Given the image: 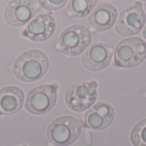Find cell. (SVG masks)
<instances>
[{"mask_svg": "<svg viewBox=\"0 0 146 146\" xmlns=\"http://www.w3.org/2000/svg\"><path fill=\"white\" fill-rule=\"evenodd\" d=\"M47 55L38 50H30L20 55L13 64L15 76L23 82L40 80L49 68Z\"/></svg>", "mask_w": 146, "mask_h": 146, "instance_id": "cell-1", "label": "cell"}, {"mask_svg": "<svg viewBox=\"0 0 146 146\" xmlns=\"http://www.w3.org/2000/svg\"><path fill=\"white\" fill-rule=\"evenodd\" d=\"M82 127L74 116L63 115L53 120L47 127L46 139L55 146H68L80 138Z\"/></svg>", "mask_w": 146, "mask_h": 146, "instance_id": "cell-2", "label": "cell"}, {"mask_svg": "<svg viewBox=\"0 0 146 146\" xmlns=\"http://www.w3.org/2000/svg\"><path fill=\"white\" fill-rule=\"evenodd\" d=\"M146 59V42L139 37L124 38L115 49V66L121 68H133L139 66Z\"/></svg>", "mask_w": 146, "mask_h": 146, "instance_id": "cell-3", "label": "cell"}, {"mask_svg": "<svg viewBox=\"0 0 146 146\" xmlns=\"http://www.w3.org/2000/svg\"><path fill=\"white\" fill-rule=\"evenodd\" d=\"M92 34L83 25H73L65 28L57 39L59 51L69 56L80 55L91 44Z\"/></svg>", "mask_w": 146, "mask_h": 146, "instance_id": "cell-4", "label": "cell"}, {"mask_svg": "<svg viewBox=\"0 0 146 146\" xmlns=\"http://www.w3.org/2000/svg\"><path fill=\"white\" fill-rule=\"evenodd\" d=\"M98 83L95 80L79 82L68 88L65 94L67 106L75 112H83L95 104L98 98Z\"/></svg>", "mask_w": 146, "mask_h": 146, "instance_id": "cell-5", "label": "cell"}, {"mask_svg": "<svg viewBox=\"0 0 146 146\" xmlns=\"http://www.w3.org/2000/svg\"><path fill=\"white\" fill-rule=\"evenodd\" d=\"M56 98L57 93L54 86H38L27 92L25 108L33 115H44L53 109Z\"/></svg>", "mask_w": 146, "mask_h": 146, "instance_id": "cell-6", "label": "cell"}, {"mask_svg": "<svg viewBox=\"0 0 146 146\" xmlns=\"http://www.w3.org/2000/svg\"><path fill=\"white\" fill-rule=\"evenodd\" d=\"M146 23V15L141 2L125 9L119 15L115 32L123 37L133 36L140 33Z\"/></svg>", "mask_w": 146, "mask_h": 146, "instance_id": "cell-7", "label": "cell"}, {"mask_svg": "<svg viewBox=\"0 0 146 146\" xmlns=\"http://www.w3.org/2000/svg\"><path fill=\"white\" fill-rule=\"evenodd\" d=\"M38 6L33 0H11L5 7L3 17L11 27H21L34 17Z\"/></svg>", "mask_w": 146, "mask_h": 146, "instance_id": "cell-8", "label": "cell"}, {"mask_svg": "<svg viewBox=\"0 0 146 146\" xmlns=\"http://www.w3.org/2000/svg\"><path fill=\"white\" fill-rule=\"evenodd\" d=\"M113 49L104 43H94L81 56V62L85 68L97 72L106 68L112 59Z\"/></svg>", "mask_w": 146, "mask_h": 146, "instance_id": "cell-9", "label": "cell"}, {"mask_svg": "<svg viewBox=\"0 0 146 146\" xmlns=\"http://www.w3.org/2000/svg\"><path fill=\"white\" fill-rule=\"evenodd\" d=\"M115 116L114 108L108 103L99 102L92 106L84 116L86 127L101 131L108 128L114 121Z\"/></svg>", "mask_w": 146, "mask_h": 146, "instance_id": "cell-10", "label": "cell"}, {"mask_svg": "<svg viewBox=\"0 0 146 146\" xmlns=\"http://www.w3.org/2000/svg\"><path fill=\"white\" fill-rule=\"evenodd\" d=\"M55 29V19L48 14H40L27 24L22 36L34 42H43L50 38Z\"/></svg>", "mask_w": 146, "mask_h": 146, "instance_id": "cell-11", "label": "cell"}, {"mask_svg": "<svg viewBox=\"0 0 146 146\" xmlns=\"http://www.w3.org/2000/svg\"><path fill=\"white\" fill-rule=\"evenodd\" d=\"M118 17L117 9L111 3H100L92 12L88 18V23L96 32H105L115 25Z\"/></svg>", "mask_w": 146, "mask_h": 146, "instance_id": "cell-12", "label": "cell"}, {"mask_svg": "<svg viewBox=\"0 0 146 146\" xmlns=\"http://www.w3.org/2000/svg\"><path fill=\"white\" fill-rule=\"evenodd\" d=\"M24 92L17 86L0 89V115H9L18 112L23 105Z\"/></svg>", "mask_w": 146, "mask_h": 146, "instance_id": "cell-13", "label": "cell"}, {"mask_svg": "<svg viewBox=\"0 0 146 146\" xmlns=\"http://www.w3.org/2000/svg\"><path fill=\"white\" fill-rule=\"evenodd\" d=\"M97 4V0H68L67 13L71 17L83 18L88 15Z\"/></svg>", "mask_w": 146, "mask_h": 146, "instance_id": "cell-14", "label": "cell"}, {"mask_svg": "<svg viewBox=\"0 0 146 146\" xmlns=\"http://www.w3.org/2000/svg\"><path fill=\"white\" fill-rule=\"evenodd\" d=\"M130 140L133 146H146V119L133 127L130 133Z\"/></svg>", "mask_w": 146, "mask_h": 146, "instance_id": "cell-15", "label": "cell"}, {"mask_svg": "<svg viewBox=\"0 0 146 146\" xmlns=\"http://www.w3.org/2000/svg\"><path fill=\"white\" fill-rule=\"evenodd\" d=\"M68 0H38L42 9L46 10H58L62 9Z\"/></svg>", "mask_w": 146, "mask_h": 146, "instance_id": "cell-16", "label": "cell"}, {"mask_svg": "<svg viewBox=\"0 0 146 146\" xmlns=\"http://www.w3.org/2000/svg\"><path fill=\"white\" fill-rule=\"evenodd\" d=\"M143 36H144V38L146 39V26L144 28V30H143Z\"/></svg>", "mask_w": 146, "mask_h": 146, "instance_id": "cell-17", "label": "cell"}, {"mask_svg": "<svg viewBox=\"0 0 146 146\" xmlns=\"http://www.w3.org/2000/svg\"><path fill=\"white\" fill-rule=\"evenodd\" d=\"M139 1H142V2H146V0H139Z\"/></svg>", "mask_w": 146, "mask_h": 146, "instance_id": "cell-18", "label": "cell"}, {"mask_svg": "<svg viewBox=\"0 0 146 146\" xmlns=\"http://www.w3.org/2000/svg\"><path fill=\"white\" fill-rule=\"evenodd\" d=\"M145 98H146V93H145Z\"/></svg>", "mask_w": 146, "mask_h": 146, "instance_id": "cell-19", "label": "cell"}, {"mask_svg": "<svg viewBox=\"0 0 146 146\" xmlns=\"http://www.w3.org/2000/svg\"><path fill=\"white\" fill-rule=\"evenodd\" d=\"M23 146H27V145H23Z\"/></svg>", "mask_w": 146, "mask_h": 146, "instance_id": "cell-20", "label": "cell"}]
</instances>
